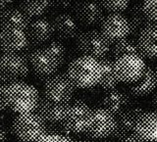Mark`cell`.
<instances>
[{"label": "cell", "instance_id": "cell-11", "mask_svg": "<svg viewBox=\"0 0 157 142\" xmlns=\"http://www.w3.org/2000/svg\"><path fill=\"white\" fill-rule=\"evenodd\" d=\"M99 32L111 44L116 43L130 36L129 19L122 14H107L99 24Z\"/></svg>", "mask_w": 157, "mask_h": 142}, {"label": "cell", "instance_id": "cell-3", "mask_svg": "<svg viewBox=\"0 0 157 142\" xmlns=\"http://www.w3.org/2000/svg\"><path fill=\"white\" fill-rule=\"evenodd\" d=\"M12 131L22 142H37L47 132V122L34 111L18 114L13 121Z\"/></svg>", "mask_w": 157, "mask_h": 142}, {"label": "cell", "instance_id": "cell-20", "mask_svg": "<svg viewBox=\"0 0 157 142\" xmlns=\"http://www.w3.org/2000/svg\"><path fill=\"white\" fill-rule=\"evenodd\" d=\"M135 134L145 142H157V112H144L136 121Z\"/></svg>", "mask_w": 157, "mask_h": 142}, {"label": "cell", "instance_id": "cell-36", "mask_svg": "<svg viewBox=\"0 0 157 142\" xmlns=\"http://www.w3.org/2000/svg\"><path fill=\"white\" fill-rule=\"evenodd\" d=\"M153 107H154L155 111L157 112V93L154 95V98H153Z\"/></svg>", "mask_w": 157, "mask_h": 142}, {"label": "cell", "instance_id": "cell-9", "mask_svg": "<svg viewBox=\"0 0 157 142\" xmlns=\"http://www.w3.org/2000/svg\"><path fill=\"white\" fill-rule=\"evenodd\" d=\"M145 67L144 58L137 54H127L114 60V71L118 80L129 84L139 80Z\"/></svg>", "mask_w": 157, "mask_h": 142}, {"label": "cell", "instance_id": "cell-32", "mask_svg": "<svg viewBox=\"0 0 157 142\" xmlns=\"http://www.w3.org/2000/svg\"><path fill=\"white\" fill-rule=\"evenodd\" d=\"M4 87H5L4 83H0V112H6L9 110L4 97Z\"/></svg>", "mask_w": 157, "mask_h": 142}, {"label": "cell", "instance_id": "cell-21", "mask_svg": "<svg viewBox=\"0 0 157 142\" xmlns=\"http://www.w3.org/2000/svg\"><path fill=\"white\" fill-rule=\"evenodd\" d=\"M157 87V75L151 67H145L142 76L135 82L130 83L129 92L135 97L145 96Z\"/></svg>", "mask_w": 157, "mask_h": 142}, {"label": "cell", "instance_id": "cell-5", "mask_svg": "<svg viewBox=\"0 0 157 142\" xmlns=\"http://www.w3.org/2000/svg\"><path fill=\"white\" fill-rule=\"evenodd\" d=\"M76 49L82 56L99 60L110 53L111 43L97 29L81 32L76 37Z\"/></svg>", "mask_w": 157, "mask_h": 142}, {"label": "cell", "instance_id": "cell-31", "mask_svg": "<svg viewBox=\"0 0 157 142\" xmlns=\"http://www.w3.org/2000/svg\"><path fill=\"white\" fill-rule=\"evenodd\" d=\"M69 136L62 135L60 133H51L46 132L37 142H73Z\"/></svg>", "mask_w": 157, "mask_h": 142}, {"label": "cell", "instance_id": "cell-7", "mask_svg": "<svg viewBox=\"0 0 157 142\" xmlns=\"http://www.w3.org/2000/svg\"><path fill=\"white\" fill-rule=\"evenodd\" d=\"M29 63L34 77L42 81L56 73L62 67L59 59L45 46L37 47L29 57Z\"/></svg>", "mask_w": 157, "mask_h": 142}, {"label": "cell", "instance_id": "cell-38", "mask_svg": "<svg viewBox=\"0 0 157 142\" xmlns=\"http://www.w3.org/2000/svg\"><path fill=\"white\" fill-rule=\"evenodd\" d=\"M155 72H156V75H157V68H156V70H155Z\"/></svg>", "mask_w": 157, "mask_h": 142}, {"label": "cell", "instance_id": "cell-14", "mask_svg": "<svg viewBox=\"0 0 157 142\" xmlns=\"http://www.w3.org/2000/svg\"><path fill=\"white\" fill-rule=\"evenodd\" d=\"M50 21L54 36L61 41L76 38L81 32L80 26L71 13H58Z\"/></svg>", "mask_w": 157, "mask_h": 142}, {"label": "cell", "instance_id": "cell-37", "mask_svg": "<svg viewBox=\"0 0 157 142\" xmlns=\"http://www.w3.org/2000/svg\"><path fill=\"white\" fill-rule=\"evenodd\" d=\"M73 142H95V141H92V140H78V141H73Z\"/></svg>", "mask_w": 157, "mask_h": 142}, {"label": "cell", "instance_id": "cell-6", "mask_svg": "<svg viewBox=\"0 0 157 142\" xmlns=\"http://www.w3.org/2000/svg\"><path fill=\"white\" fill-rule=\"evenodd\" d=\"M76 88L67 73H56L44 81L42 95L57 103H70Z\"/></svg>", "mask_w": 157, "mask_h": 142}, {"label": "cell", "instance_id": "cell-23", "mask_svg": "<svg viewBox=\"0 0 157 142\" xmlns=\"http://www.w3.org/2000/svg\"><path fill=\"white\" fill-rule=\"evenodd\" d=\"M26 16L31 19L44 17L50 12V0H19V7Z\"/></svg>", "mask_w": 157, "mask_h": 142}, {"label": "cell", "instance_id": "cell-26", "mask_svg": "<svg viewBox=\"0 0 157 142\" xmlns=\"http://www.w3.org/2000/svg\"><path fill=\"white\" fill-rule=\"evenodd\" d=\"M127 54H137L140 55L137 47L136 40L132 38H125L123 40H120L113 44V47L110 49V55L113 61L116 60L123 55Z\"/></svg>", "mask_w": 157, "mask_h": 142}, {"label": "cell", "instance_id": "cell-25", "mask_svg": "<svg viewBox=\"0 0 157 142\" xmlns=\"http://www.w3.org/2000/svg\"><path fill=\"white\" fill-rule=\"evenodd\" d=\"M98 61L100 63L102 70L101 78L98 85L100 86L101 89L105 91L115 89L118 83H119V80H118L114 71V61L108 57L99 59Z\"/></svg>", "mask_w": 157, "mask_h": 142}, {"label": "cell", "instance_id": "cell-28", "mask_svg": "<svg viewBox=\"0 0 157 142\" xmlns=\"http://www.w3.org/2000/svg\"><path fill=\"white\" fill-rule=\"evenodd\" d=\"M44 46L54 53V55L59 59V61H60L63 66L67 58V49L66 46L64 45V43L61 40H59V39H51Z\"/></svg>", "mask_w": 157, "mask_h": 142}, {"label": "cell", "instance_id": "cell-24", "mask_svg": "<svg viewBox=\"0 0 157 142\" xmlns=\"http://www.w3.org/2000/svg\"><path fill=\"white\" fill-rule=\"evenodd\" d=\"M128 19H129L131 26L129 36H131V38L135 39V40H136L141 29L151 23L144 15V9H142V3H136L132 6H131L129 10V18Z\"/></svg>", "mask_w": 157, "mask_h": 142}, {"label": "cell", "instance_id": "cell-30", "mask_svg": "<svg viewBox=\"0 0 157 142\" xmlns=\"http://www.w3.org/2000/svg\"><path fill=\"white\" fill-rule=\"evenodd\" d=\"M142 9L149 22L157 23V0H144Z\"/></svg>", "mask_w": 157, "mask_h": 142}, {"label": "cell", "instance_id": "cell-2", "mask_svg": "<svg viewBox=\"0 0 157 142\" xmlns=\"http://www.w3.org/2000/svg\"><path fill=\"white\" fill-rule=\"evenodd\" d=\"M101 73L99 61L85 56L73 60L67 70L69 78L77 88H92L98 85Z\"/></svg>", "mask_w": 157, "mask_h": 142}, {"label": "cell", "instance_id": "cell-8", "mask_svg": "<svg viewBox=\"0 0 157 142\" xmlns=\"http://www.w3.org/2000/svg\"><path fill=\"white\" fill-rule=\"evenodd\" d=\"M92 110L85 102L75 100L70 102L66 117L62 121L63 129L70 133H83L90 126Z\"/></svg>", "mask_w": 157, "mask_h": 142}, {"label": "cell", "instance_id": "cell-4", "mask_svg": "<svg viewBox=\"0 0 157 142\" xmlns=\"http://www.w3.org/2000/svg\"><path fill=\"white\" fill-rule=\"evenodd\" d=\"M29 63L21 53L0 54V81L4 84L24 81L29 75Z\"/></svg>", "mask_w": 157, "mask_h": 142}, {"label": "cell", "instance_id": "cell-29", "mask_svg": "<svg viewBox=\"0 0 157 142\" xmlns=\"http://www.w3.org/2000/svg\"><path fill=\"white\" fill-rule=\"evenodd\" d=\"M78 0H50V11L58 13H70Z\"/></svg>", "mask_w": 157, "mask_h": 142}, {"label": "cell", "instance_id": "cell-17", "mask_svg": "<svg viewBox=\"0 0 157 142\" xmlns=\"http://www.w3.org/2000/svg\"><path fill=\"white\" fill-rule=\"evenodd\" d=\"M70 103H57L45 98L43 95L39 97L38 104L34 112L40 116L46 122L59 124L66 117Z\"/></svg>", "mask_w": 157, "mask_h": 142}, {"label": "cell", "instance_id": "cell-33", "mask_svg": "<svg viewBox=\"0 0 157 142\" xmlns=\"http://www.w3.org/2000/svg\"><path fill=\"white\" fill-rule=\"evenodd\" d=\"M16 0H0V12L13 7Z\"/></svg>", "mask_w": 157, "mask_h": 142}, {"label": "cell", "instance_id": "cell-15", "mask_svg": "<svg viewBox=\"0 0 157 142\" xmlns=\"http://www.w3.org/2000/svg\"><path fill=\"white\" fill-rule=\"evenodd\" d=\"M29 44L25 29L18 28H0V48L3 52L21 53Z\"/></svg>", "mask_w": 157, "mask_h": 142}, {"label": "cell", "instance_id": "cell-13", "mask_svg": "<svg viewBox=\"0 0 157 142\" xmlns=\"http://www.w3.org/2000/svg\"><path fill=\"white\" fill-rule=\"evenodd\" d=\"M26 32L29 42L37 47L45 45L54 36L51 21L46 17L31 20Z\"/></svg>", "mask_w": 157, "mask_h": 142}, {"label": "cell", "instance_id": "cell-16", "mask_svg": "<svg viewBox=\"0 0 157 142\" xmlns=\"http://www.w3.org/2000/svg\"><path fill=\"white\" fill-rule=\"evenodd\" d=\"M145 111L141 108H131L124 111L116 118V127L111 138L115 141H120L125 137L135 134V126L137 119Z\"/></svg>", "mask_w": 157, "mask_h": 142}, {"label": "cell", "instance_id": "cell-18", "mask_svg": "<svg viewBox=\"0 0 157 142\" xmlns=\"http://www.w3.org/2000/svg\"><path fill=\"white\" fill-rule=\"evenodd\" d=\"M132 95L129 91H122L118 89H112L106 91L101 100V108L110 112L115 117L119 116L123 112L129 109L132 103Z\"/></svg>", "mask_w": 157, "mask_h": 142}, {"label": "cell", "instance_id": "cell-12", "mask_svg": "<svg viewBox=\"0 0 157 142\" xmlns=\"http://www.w3.org/2000/svg\"><path fill=\"white\" fill-rule=\"evenodd\" d=\"M72 15L78 24L86 28L98 26L105 16L104 10L97 0H78Z\"/></svg>", "mask_w": 157, "mask_h": 142}, {"label": "cell", "instance_id": "cell-1", "mask_svg": "<svg viewBox=\"0 0 157 142\" xmlns=\"http://www.w3.org/2000/svg\"><path fill=\"white\" fill-rule=\"evenodd\" d=\"M4 97L9 110L23 114L36 111L40 96L33 85L19 81L5 84Z\"/></svg>", "mask_w": 157, "mask_h": 142}, {"label": "cell", "instance_id": "cell-34", "mask_svg": "<svg viewBox=\"0 0 157 142\" xmlns=\"http://www.w3.org/2000/svg\"><path fill=\"white\" fill-rule=\"evenodd\" d=\"M117 142H145L142 139H140L139 136H136V134H132L125 137L124 139H122L120 141H117Z\"/></svg>", "mask_w": 157, "mask_h": 142}, {"label": "cell", "instance_id": "cell-35", "mask_svg": "<svg viewBox=\"0 0 157 142\" xmlns=\"http://www.w3.org/2000/svg\"><path fill=\"white\" fill-rule=\"evenodd\" d=\"M0 142H8L7 132L2 126H0Z\"/></svg>", "mask_w": 157, "mask_h": 142}, {"label": "cell", "instance_id": "cell-10", "mask_svg": "<svg viewBox=\"0 0 157 142\" xmlns=\"http://www.w3.org/2000/svg\"><path fill=\"white\" fill-rule=\"evenodd\" d=\"M116 127V117L110 112L96 108L91 112V121L86 130V135L94 140L110 138Z\"/></svg>", "mask_w": 157, "mask_h": 142}, {"label": "cell", "instance_id": "cell-19", "mask_svg": "<svg viewBox=\"0 0 157 142\" xmlns=\"http://www.w3.org/2000/svg\"><path fill=\"white\" fill-rule=\"evenodd\" d=\"M136 44L142 58H157V23H150L141 29Z\"/></svg>", "mask_w": 157, "mask_h": 142}, {"label": "cell", "instance_id": "cell-27", "mask_svg": "<svg viewBox=\"0 0 157 142\" xmlns=\"http://www.w3.org/2000/svg\"><path fill=\"white\" fill-rule=\"evenodd\" d=\"M108 14H121L129 7L131 0H97Z\"/></svg>", "mask_w": 157, "mask_h": 142}, {"label": "cell", "instance_id": "cell-22", "mask_svg": "<svg viewBox=\"0 0 157 142\" xmlns=\"http://www.w3.org/2000/svg\"><path fill=\"white\" fill-rule=\"evenodd\" d=\"M31 19H29L21 10L11 7L0 12V28H18L26 31Z\"/></svg>", "mask_w": 157, "mask_h": 142}]
</instances>
